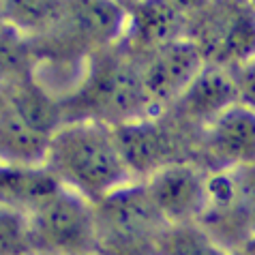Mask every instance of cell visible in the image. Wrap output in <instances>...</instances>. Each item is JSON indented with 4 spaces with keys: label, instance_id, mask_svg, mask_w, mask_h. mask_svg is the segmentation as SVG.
<instances>
[{
    "label": "cell",
    "instance_id": "obj_15",
    "mask_svg": "<svg viewBox=\"0 0 255 255\" xmlns=\"http://www.w3.org/2000/svg\"><path fill=\"white\" fill-rule=\"evenodd\" d=\"M65 6L67 0H2V22L32 43L60 26Z\"/></svg>",
    "mask_w": 255,
    "mask_h": 255
},
{
    "label": "cell",
    "instance_id": "obj_5",
    "mask_svg": "<svg viewBox=\"0 0 255 255\" xmlns=\"http://www.w3.org/2000/svg\"><path fill=\"white\" fill-rule=\"evenodd\" d=\"M32 253L93 255L95 208L93 202L58 187L26 215Z\"/></svg>",
    "mask_w": 255,
    "mask_h": 255
},
{
    "label": "cell",
    "instance_id": "obj_10",
    "mask_svg": "<svg viewBox=\"0 0 255 255\" xmlns=\"http://www.w3.org/2000/svg\"><path fill=\"white\" fill-rule=\"evenodd\" d=\"M137 62L141 84L154 112L172 108L206 65L200 49L187 37L154 49Z\"/></svg>",
    "mask_w": 255,
    "mask_h": 255
},
{
    "label": "cell",
    "instance_id": "obj_20",
    "mask_svg": "<svg viewBox=\"0 0 255 255\" xmlns=\"http://www.w3.org/2000/svg\"><path fill=\"white\" fill-rule=\"evenodd\" d=\"M232 255H255V243H249V245H245L243 249L234 251Z\"/></svg>",
    "mask_w": 255,
    "mask_h": 255
},
{
    "label": "cell",
    "instance_id": "obj_17",
    "mask_svg": "<svg viewBox=\"0 0 255 255\" xmlns=\"http://www.w3.org/2000/svg\"><path fill=\"white\" fill-rule=\"evenodd\" d=\"M159 255H232L200 223L169 225Z\"/></svg>",
    "mask_w": 255,
    "mask_h": 255
},
{
    "label": "cell",
    "instance_id": "obj_18",
    "mask_svg": "<svg viewBox=\"0 0 255 255\" xmlns=\"http://www.w3.org/2000/svg\"><path fill=\"white\" fill-rule=\"evenodd\" d=\"M28 251L30 243L26 215L0 204V255H24Z\"/></svg>",
    "mask_w": 255,
    "mask_h": 255
},
{
    "label": "cell",
    "instance_id": "obj_9",
    "mask_svg": "<svg viewBox=\"0 0 255 255\" xmlns=\"http://www.w3.org/2000/svg\"><path fill=\"white\" fill-rule=\"evenodd\" d=\"M200 165L208 172L255 165V110L234 103L202 129Z\"/></svg>",
    "mask_w": 255,
    "mask_h": 255
},
{
    "label": "cell",
    "instance_id": "obj_16",
    "mask_svg": "<svg viewBox=\"0 0 255 255\" xmlns=\"http://www.w3.org/2000/svg\"><path fill=\"white\" fill-rule=\"evenodd\" d=\"M32 65V43L17 30H13L9 24L0 22V84L9 86L30 77Z\"/></svg>",
    "mask_w": 255,
    "mask_h": 255
},
{
    "label": "cell",
    "instance_id": "obj_7",
    "mask_svg": "<svg viewBox=\"0 0 255 255\" xmlns=\"http://www.w3.org/2000/svg\"><path fill=\"white\" fill-rule=\"evenodd\" d=\"M230 253L255 243V165L208 174V206L197 221Z\"/></svg>",
    "mask_w": 255,
    "mask_h": 255
},
{
    "label": "cell",
    "instance_id": "obj_14",
    "mask_svg": "<svg viewBox=\"0 0 255 255\" xmlns=\"http://www.w3.org/2000/svg\"><path fill=\"white\" fill-rule=\"evenodd\" d=\"M47 133L39 131L6 101L0 112V161L19 165H45Z\"/></svg>",
    "mask_w": 255,
    "mask_h": 255
},
{
    "label": "cell",
    "instance_id": "obj_2",
    "mask_svg": "<svg viewBox=\"0 0 255 255\" xmlns=\"http://www.w3.org/2000/svg\"><path fill=\"white\" fill-rule=\"evenodd\" d=\"M60 110L62 123L97 120L108 127L157 114L141 84L139 62L120 45L90 54L80 88L60 103Z\"/></svg>",
    "mask_w": 255,
    "mask_h": 255
},
{
    "label": "cell",
    "instance_id": "obj_1",
    "mask_svg": "<svg viewBox=\"0 0 255 255\" xmlns=\"http://www.w3.org/2000/svg\"><path fill=\"white\" fill-rule=\"evenodd\" d=\"M47 172L60 187L99 202L127 182H135L120 157L112 127L97 120H67L49 137Z\"/></svg>",
    "mask_w": 255,
    "mask_h": 255
},
{
    "label": "cell",
    "instance_id": "obj_11",
    "mask_svg": "<svg viewBox=\"0 0 255 255\" xmlns=\"http://www.w3.org/2000/svg\"><path fill=\"white\" fill-rule=\"evenodd\" d=\"M127 9V32L118 45L135 60L187 37L189 15L174 0H137Z\"/></svg>",
    "mask_w": 255,
    "mask_h": 255
},
{
    "label": "cell",
    "instance_id": "obj_13",
    "mask_svg": "<svg viewBox=\"0 0 255 255\" xmlns=\"http://www.w3.org/2000/svg\"><path fill=\"white\" fill-rule=\"evenodd\" d=\"M45 165H19L0 161V204L28 215L58 189Z\"/></svg>",
    "mask_w": 255,
    "mask_h": 255
},
{
    "label": "cell",
    "instance_id": "obj_8",
    "mask_svg": "<svg viewBox=\"0 0 255 255\" xmlns=\"http://www.w3.org/2000/svg\"><path fill=\"white\" fill-rule=\"evenodd\" d=\"M208 169L197 161H180L159 169L144 187L167 225L197 223L208 206Z\"/></svg>",
    "mask_w": 255,
    "mask_h": 255
},
{
    "label": "cell",
    "instance_id": "obj_4",
    "mask_svg": "<svg viewBox=\"0 0 255 255\" xmlns=\"http://www.w3.org/2000/svg\"><path fill=\"white\" fill-rule=\"evenodd\" d=\"M112 133L127 172L135 182L148 180L172 163H200L202 131L182 123L169 110L116 125Z\"/></svg>",
    "mask_w": 255,
    "mask_h": 255
},
{
    "label": "cell",
    "instance_id": "obj_25",
    "mask_svg": "<svg viewBox=\"0 0 255 255\" xmlns=\"http://www.w3.org/2000/svg\"><path fill=\"white\" fill-rule=\"evenodd\" d=\"M251 4H253V9H255V0H251Z\"/></svg>",
    "mask_w": 255,
    "mask_h": 255
},
{
    "label": "cell",
    "instance_id": "obj_3",
    "mask_svg": "<svg viewBox=\"0 0 255 255\" xmlns=\"http://www.w3.org/2000/svg\"><path fill=\"white\" fill-rule=\"evenodd\" d=\"M95 208L93 255H159L167 221L152 204L144 182H127Z\"/></svg>",
    "mask_w": 255,
    "mask_h": 255
},
{
    "label": "cell",
    "instance_id": "obj_23",
    "mask_svg": "<svg viewBox=\"0 0 255 255\" xmlns=\"http://www.w3.org/2000/svg\"><path fill=\"white\" fill-rule=\"evenodd\" d=\"M0 22H2V0H0Z\"/></svg>",
    "mask_w": 255,
    "mask_h": 255
},
{
    "label": "cell",
    "instance_id": "obj_24",
    "mask_svg": "<svg viewBox=\"0 0 255 255\" xmlns=\"http://www.w3.org/2000/svg\"><path fill=\"white\" fill-rule=\"evenodd\" d=\"M24 255H43V253H32V251H28V253H24Z\"/></svg>",
    "mask_w": 255,
    "mask_h": 255
},
{
    "label": "cell",
    "instance_id": "obj_22",
    "mask_svg": "<svg viewBox=\"0 0 255 255\" xmlns=\"http://www.w3.org/2000/svg\"><path fill=\"white\" fill-rule=\"evenodd\" d=\"M120 2H123V4H125V6H131V4H133V2H137V0H120Z\"/></svg>",
    "mask_w": 255,
    "mask_h": 255
},
{
    "label": "cell",
    "instance_id": "obj_19",
    "mask_svg": "<svg viewBox=\"0 0 255 255\" xmlns=\"http://www.w3.org/2000/svg\"><path fill=\"white\" fill-rule=\"evenodd\" d=\"M234 75H236L238 86V101L255 110V56L243 65L234 67Z\"/></svg>",
    "mask_w": 255,
    "mask_h": 255
},
{
    "label": "cell",
    "instance_id": "obj_21",
    "mask_svg": "<svg viewBox=\"0 0 255 255\" xmlns=\"http://www.w3.org/2000/svg\"><path fill=\"white\" fill-rule=\"evenodd\" d=\"M4 105H6V86L0 84V112L4 110Z\"/></svg>",
    "mask_w": 255,
    "mask_h": 255
},
{
    "label": "cell",
    "instance_id": "obj_6",
    "mask_svg": "<svg viewBox=\"0 0 255 255\" xmlns=\"http://www.w3.org/2000/svg\"><path fill=\"white\" fill-rule=\"evenodd\" d=\"M187 39L204 62L238 67L255 56V9L251 0H208L189 17Z\"/></svg>",
    "mask_w": 255,
    "mask_h": 255
},
{
    "label": "cell",
    "instance_id": "obj_12",
    "mask_svg": "<svg viewBox=\"0 0 255 255\" xmlns=\"http://www.w3.org/2000/svg\"><path fill=\"white\" fill-rule=\"evenodd\" d=\"M238 103V86L232 67L204 65L193 82L187 86L182 97L172 108H167L182 123L202 131L210 120H215L221 112Z\"/></svg>",
    "mask_w": 255,
    "mask_h": 255
}]
</instances>
